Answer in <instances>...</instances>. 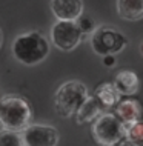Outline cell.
<instances>
[{
	"mask_svg": "<svg viewBox=\"0 0 143 146\" xmlns=\"http://www.w3.org/2000/svg\"><path fill=\"white\" fill-rule=\"evenodd\" d=\"M13 56L23 65L35 66L49 56V43L37 31L20 34L13 42Z\"/></svg>",
	"mask_w": 143,
	"mask_h": 146,
	"instance_id": "6da1fadb",
	"label": "cell"
},
{
	"mask_svg": "<svg viewBox=\"0 0 143 146\" xmlns=\"http://www.w3.org/2000/svg\"><path fill=\"white\" fill-rule=\"evenodd\" d=\"M89 97L88 88L85 83L77 80H71L63 83L55 92V111L59 115L68 118L75 115V112L78 111V108L86 102V98Z\"/></svg>",
	"mask_w": 143,
	"mask_h": 146,
	"instance_id": "3957f363",
	"label": "cell"
},
{
	"mask_svg": "<svg viewBox=\"0 0 143 146\" xmlns=\"http://www.w3.org/2000/svg\"><path fill=\"white\" fill-rule=\"evenodd\" d=\"M114 85H116L118 92L123 94V96H132V94H136L138 91L140 80H138L136 72L125 69V71H120V72L116 76Z\"/></svg>",
	"mask_w": 143,
	"mask_h": 146,
	"instance_id": "8fae6325",
	"label": "cell"
},
{
	"mask_svg": "<svg viewBox=\"0 0 143 146\" xmlns=\"http://www.w3.org/2000/svg\"><path fill=\"white\" fill-rule=\"evenodd\" d=\"M117 146H140V143H137V141H132V140H129V139H123Z\"/></svg>",
	"mask_w": 143,
	"mask_h": 146,
	"instance_id": "e0dca14e",
	"label": "cell"
},
{
	"mask_svg": "<svg viewBox=\"0 0 143 146\" xmlns=\"http://www.w3.org/2000/svg\"><path fill=\"white\" fill-rule=\"evenodd\" d=\"M0 45H2V31H0Z\"/></svg>",
	"mask_w": 143,
	"mask_h": 146,
	"instance_id": "d6986e66",
	"label": "cell"
},
{
	"mask_svg": "<svg viewBox=\"0 0 143 146\" xmlns=\"http://www.w3.org/2000/svg\"><path fill=\"white\" fill-rule=\"evenodd\" d=\"M105 106L102 105V102L98 100L95 96H89L86 98V102L83 103L78 111L75 112V123L77 125H85V123H92L100 114L105 111Z\"/></svg>",
	"mask_w": 143,
	"mask_h": 146,
	"instance_id": "9c48e42d",
	"label": "cell"
},
{
	"mask_svg": "<svg viewBox=\"0 0 143 146\" xmlns=\"http://www.w3.org/2000/svg\"><path fill=\"white\" fill-rule=\"evenodd\" d=\"M117 13L123 20L137 22L143 19V0H117Z\"/></svg>",
	"mask_w": 143,
	"mask_h": 146,
	"instance_id": "7c38bea8",
	"label": "cell"
},
{
	"mask_svg": "<svg viewBox=\"0 0 143 146\" xmlns=\"http://www.w3.org/2000/svg\"><path fill=\"white\" fill-rule=\"evenodd\" d=\"M140 51H142V54H143V43H142V46H140Z\"/></svg>",
	"mask_w": 143,
	"mask_h": 146,
	"instance_id": "ffe728a7",
	"label": "cell"
},
{
	"mask_svg": "<svg viewBox=\"0 0 143 146\" xmlns=\"http://www.w3.org/2000/svg\"><path fill=\"white\" fill-rule=\"evenodd\" d=\"M25 146H57L59 131L49 125H29L22 131Z\"/></svg>",
	"mask_w": 143,
	"mask_h": 146,
	"instance_id": "52a82bcc",
	"label": "cell"
},
{
	"mask_svg": "<svg viewBox=\"0 0 143 146\" xmlns=\"http://www.w3.org/2000/svg\"><path fill=\"white\" fill-rule=\"evenodd\" d=\"M105 65L106 66H114V57L112 56H105Z\"/></svg>",
	"mask_w": 143,
	"mask_h": 146,
	"instance_id": "ac0fdd59",
	"label": "cell"
},
{
	"mask_svg": "<svg viewBox=\"0 0 143 146\" xmlns=\"http://www.w3.org/2000/svg\"><path fill=\"white\" fill-rule=\"evenodd\" d=\"M125 139L137 141V143H143V120L125 123Z\"/></svg>",
	"mask_w": 143,
	"mask_h": 146,
	"instance_id": "9a60e30c",
	"label": "cell"
},
{
	"mask_svg": "<svg viewBox=\"0 0 143 146\" xmlns=\"http://www.w3.org/2000/svg\"><path fill=\"white\" fill-rule=\"evenodd\" d=\"M0 98H2V97H0Z\"/></svg>",
	"mask_w": 143,
	"mask_h": 146,
	"instance_id": "44dd1931",
	"label": "cell"
},
{
	"mask_svg": "<svg viewBox=\"0 0 143 146\" xmlns=\"http://www.w3.org/2000/svg\"><path fill=\"white\" fill-rule=\"evenodd\" d=\"M92 135L102 146H117L125 139V123L117 114L103 112L92 121Z\"/></svg>",
	"mask_w": 143,
	"mask_h": 146,
	"instance_id": "277c9868",
	"label": "cell"
},
{
	"mask_svg": "<svg viewBox=\"0 0 143 146\" xmlns=\"http://www.w3.org/2000/svg\"><path fill=\"white\" fill-rule=\"evenodd\" d=\"M94 96L102 102V105L105 108H111V106L117 105L120 100V92L117 91L114 83H103L95 89Z\"/></svg>",
	"mask_w": 143,
	"mask_h": 146,
	"instance_id": "4fadbf2b",
	"label": "cell"
},
{
	"mask_svg": "<svg viewBox=\"0 0 143 146\" xmlns=\"http://www.w3.org/2000/svg\"><path fill=\"white\" fill-rule=\"evenodd\" d=\"M128 45V38L120 31L112 29L109 26H100L91 34V46L98 56H114L122 52Z\"/></svg>",
	"mask_w": 143,
	"mask_h": 146,
	"instance_id": "5b68a950",
	"label": "cell"
},
{
	"mask_svg": "<svg viewBox=\"0 0 143 146\" xmlns=\"http://www.w3.org/2000/svg\"><path fill=\"white\" fill-rule=\"evenodd\" d=\"M116 114L123 123H132V121L142 120L143 109L137 100H123L117 103Z\"/></svg>",
	"mask_w": 143,
	"mask_h": 146,
	"instance_id": "30bf717a",
	"label": "cell"
},
{
	"mask_svg": "<svg viewBox=\"0 0 143 146\" xmlns=\"http://www.w3.org/2000/svg\"><path fill=\"white\" fill-rule=\"evenodd\" d=\"M51 11L57 20H77L83 14V0H51Z\"/></svg>",
	"mask_w": 143,
	"mask_h": 146,
	"instance_id": "ba28073f",
	"label": "cell"
},
{
	"mask_svg": "<svg viewBox=\"0 0 143 146\" xmlns=\"http://www.w3.org/2000/svg\"><path fill=\"white\" fill-rule=\"evenodd\" d=\"M33 111L25 98L5 96L0 98V126L3 129L22 132L31 125Z\"/></svg>",
	"mask_w": 143,
	"mask_h": 146,
	"instance_id": "7a4b0ae2",
	"label": "cell"
},
{
	"mask_svg": "<svg viewBox=\"0 0 143 146\" xmlns=\"http://www.w3.org/2000/svg\"><path fill=\"white\" fill-rule=\"evenodd\" d=\"M0 146H25L23 134L11 129H2L0 131Z\"/></svg>",
	"mask_w": 143,
	"mask_h": 146,
	"instance_id": "5bb4252c",
	"label": "cell"
},
{
	"mask_svg": "<svg viewBox=\"0 0 143 146\" xmlns=\"http://www.w3.org/2000/svg\"><path fill=\"white\" fill-rule=\"evenodd\" d=\"M77 23H78V26H80V29H82V33L83 34H86V33H91L92 34L94 33V22L91 20V19H88V17H83V14L80 15V17L77 19Z\"/></svg>",
	"mask_w": 143,
	"mask_h": 146,
	"instance_id": "2e32d148",
	"label": "cell"
},
{
	"mask_svg": "<svg viewBox=\"0 0 143 146\" xmlns=\"http://www.w3.org/2000/svg\"><path fill=\"white\" fill-rule=\"evenodd\" d=\"M82 29L77 20H57L51 28V42L60 51L69 52L82 40Z\"/></svg>",
	"mask_w": 143,
	"mask_h": 146,
	"instance_id": "8992f818",
	"label": "cell"
}]
</instances>
